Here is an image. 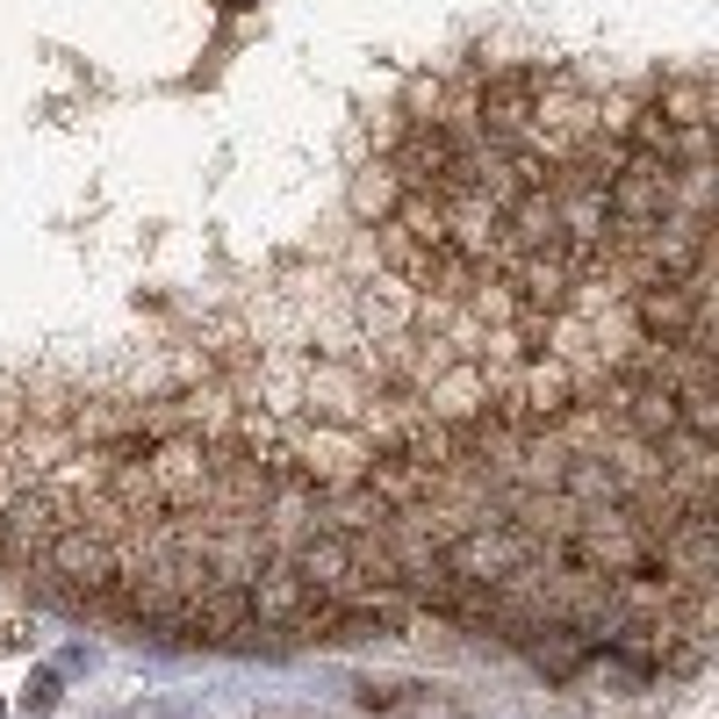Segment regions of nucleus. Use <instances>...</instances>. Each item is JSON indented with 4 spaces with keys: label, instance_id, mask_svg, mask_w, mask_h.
I'll return each mask as SVG.
<instances>
[{
    "label": "nucleus",
    "instance_id": "nucleus-1",
    "mask_svg": "<svg viewBox=\"0 0 719 719\" xmlns=\"http://www.w3.org/2000/svg\"><path fill=\"white\" fill-rule=\"evenodd\" d=\"M51 705H58V676H51V669H44V676H36V684H30V712H51Z\"/></svg>",
    "mask_w": 719,
    "mask_h": 719
}]
</instances>
